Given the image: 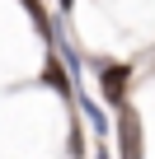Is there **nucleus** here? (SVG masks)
<instances>
[{"instance_id": "obj_3", "label": "nucleus", "mask_w": 155, "mask_h": 159, "mask_svg": "<svg viewBox=\"0 0 155 159\" xmlns=\"http://www.w3.org/2000/svg\"><path fill=\"white\" fill-rule=\"evenodd\" d=\"M42 80H47V84H52V89H56L61 98H70V103H75V89H70V75L61 70V61H56V56H47V66H42Z\"/></svg>"}, {"instance_id": "obj_2", "label": "nucleus", "mask_w": 155, "mask_h": 159, "mask_svg": "<svg viewBox=\"0 0 155 159\" xmlns=\"http://www.w3.org/2000/svg\"><path fill=\"white\" fill-rule=\"evenodd\" d=\"M127 80H132V66L108 61V66L99 70V84H104V98H108V103H127Z\"/></svg>"}, {"instance_id": "obj_4", "label": "nucleus", "mask_w": 155, "mask_h": 159, "mask_svg": "<svg viewBox=\"0 0 155 159\" xmlns=\"http://www.w3.org/2000/svg\"><path fill=\"white\" fill-rule=\"evenodd\" d=\"M75 103H80V108H85V117H90V122H94V126H99V131H104V112H99V108H94V103H85V98H75Z\"/></svg>"}, {"instance_id": "obj_6", "label": "nucleus", "mask_w": 155, "mask_h": 159, "mask_svg": "<svg viewBox=\"0 0 155 159\" xmlns=\"http://www.w3.org/2000/svg\"><path fill=\"white\" fill-rule=\"evenodd\" d=\"M56 5H61V10H70V5H75V0H56Z\"/></svg>"}, {"instance_id": "obj_5", "label": "nucleus", "mask_w": 155, "mask_h": 159, "mask_svg": "<svg viewBox=\"0 0 155 159\" xmlns=\"http://www.w3.org/2000/svg\"><path fill=\"white\" fill-rule=\"evenodd\" d=\"M94 159H108V150H104V145H99V150H94Z\"/></svg>"}, {"instance_id": "obj_1", "label": "nucleus", "mask_w": 155, "mask_h": 159, "mask_svg": "<svg viewBox=\"0 0 155 159\" xmlns=\"http://www.w3.org/2000/svg\"><path fill=\"white\" fill-rule=\"evenodd\" d=\"M118 145H122V159H146V140H141V117L118 103Z\"/></svg>"}]
</instances>
